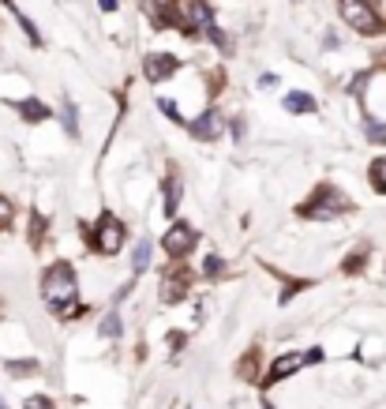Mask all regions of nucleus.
Masks as SVG:
<instances>
[{
	"mask_svg": "<svg viewBox=\"0 0 386 409\" xmlns=\"http://www.w3.org/2000/svg\"><path fill=\"white\" fill-rule=\"evenodd\" d=\"M41 300L53 308V316H60L68 304L79 300V274H75V267L68 260H57L46 267V274H41Z\"/></svg>",
	"mask_w": 386,
	"mask_h": 409,
	"instance_id": "1",
	"label": "nucleus"
},
{
	"mask_svg": "<svg viewBox=\"0 0 386 409\" xmlns=\"http://www.w3.org/2000/svg\"><path fill=\"white\" fill-rule=\"evenodd\" d=\"M83 236H86V248H91L94 255H105V260H113V255L124 252L128 244V222L117 218L113 210H102L94 222V229H86L83 225Z\"/></svg>",
	"mask_w": 386,
	"mask_h": 409,
	"instance_id": "2",
	"label": "nucleus"
},
{
	"mask_svg": "<svg viewBox=\"0 0 386 409\" xmlns=\"http://www.w3.org/2000/svg\"><path fill=\"white\" fill-rule=\"evenodd\" d=\"M352 210V199L345 196L341 188L334 185H319L307 199H300V207H296V214L307 222H334L341 218V214H349Z\"/></svg>",
	"mask_w": 386,
	"mask_h": 409,
	"instance_id": "3",
	"label": "nucleus"
},
{
	"mask_svg": "<svg viewBox=\"0 0 386 409\" xmlns=\"http://www.w3.org/2000/svg\"><path fill=\"white\" fill-rule=\"evenodd\" d=\"M192 282H195V271L187 267V260H169V267L161 271V304H180V300L192 293Z\"/></svg>",
	"mask_w": 386,
	"mask_h": 409,
	"instance_id": "4",
	"label": "nucleus"
},
{
	"mask_svg": "<svg viewBox=\"0 0 386 409\" xmlns=\"http://www.w3.org/2000/svg\"><path fill=\"white\" fill-rule=\"evenodd\" d=\"M341 19L357 30V34H382V19L371 8V0H338Z\"/></svg>",
	"mask_w": 386,
	"mask_h": 409,
	"instance_id": "5",
	"label": "nucleus"
},
{
	"mask_svg": "<svg viewBox=\"0 0 386 409\" xmlns=\"http://www.w3.org/2000/svg\"><path fill=\"white\" fill-rule=\"evenodd\" d=\"M195 244H199V229H195L192 222H173L169 233L161 236V252L169 255V260H187V255L195 252Z\"/></svg>",
	"mask_w": 386,
	"mask_h": 409,
	"instance_id": "6",
	"label": "nucleus"
},
{
	"mask_svg": "<svg viewBox=\"0 0 386 409\" xmlns=\"http://www.w3.org/2000/svg\"><path fill=\"white\" fill-rule=\"evenodd\" d=\"M214 27V12H211V4H206V0H184V19H180V34L184 38H195L203 30H211Z\"/></svg>",
	"mask_w": 386,
	"mask_h": 409,
	"instance_id": "7",
	"label": "nucleus"
},
{
	"mask_svg": "<svg viewBox=\"0 0 386 409\" xmlns=\"http://www.w3.org/2000/svg\"><path fill=\"white\" fill-rule=\"evenodd\" d=\"M176 72H180V57H173V53H147L142 57V79L154 83V87L169 83Z\"/></svg>",
	"mask_w": 386,
	"mask_h": 409,
	"instance_id": "8",
	"label": "nucleus"
},
{
	"mask_svg": "<svg viewBox=\"0 0 386 409\" xmlns=\"http://www.w3.org/2000/svg\"><path fill=\"white\" fill-rule=\"evenodd\" d=\"M142 8H147L154 30L180 27V19H184V4H180V0H142Z\"/></svg>",
	"mask_w": 386,
	"mask_h": 409,
	"instance_id": "9",
	"label": "nucleus"
},
{
	"mask_svg": "<svg viewBox=\"0 0 386 409\" xmlns=\"http://www.w3.org/2000/svg\"><path fill=\"white\" fill-rule=\"evenodd\" d=\"M225 132V116H222V109H206V113H199L195 121H187V135L192 139H199V143H214L218 135Z\"/></svg>",
	"mask_w": 386,
	"mask_h": 409,
	"instance_id": "10",
	"label": "nucleus"
},
{
	"mask_svg": "<svg viewBox=\"0 0 386 409\" xmlns=\"http://www.w3.org/2000/svg\"><path fill=\"white\" fill-rule=\"evenodd\" d=\"M304 353H281V357H274L270 361V368H267V375H262V387H274V383H281V380H289V375H296L304 368Z\"/></svg>",
	"mask_w": 386,
	"mask_h": 409,
	"instance_id": "11",
	"label": "nucleus"
},
{
	"mask_svg": "<svg viewBox=\"0 0 386 409\" xmlns=\"http://www.w3.org/2000/svg\"><path fill=\"white\" fill-rule=\"evenodd\" d=\"M180 199H184V177H180L176 166H169L165 177H161V210L173 218V214L180 210Z\"/></svg>",
	"mask_w": 386,
	"mask_h": 409,
	"instance_id": "12",
	"label": "nucleus"
},
{
	"mask_svg": "<svg viewBox=\"0 0 386 409\" xmlns=\"http://www.w3.org/2000/svg\"><path fill=\"white\" fill-rule=\"evenodd\" d=\"M12 109L23 116L27 124H46L49 116H53V109L46 102H38V98H23V102H12Z\"/></svg>",
	"mask_w": 386,
	"mask_h": 409,
	"instance_id": "13",
	"label": "nucleus"
},
{
	"mask_svg": "<svg viewBox=\"0 0 386 409\" xmlns=\"http://www.w3.org/2000/svg\"><path fill=\"white\" fill-rule=\"evenodd\" d=\"M285 109H289L293 116H312L319 109V102L307 90H293V94H285Z\"/></svg>",
	"mask_w": 386,
	"mask_h": 409,
	"instance_id": "14",
	"label": "nucleus"
},
{
	"mask_svg": "<svg viewBox=\"0 0 386 409\" xmlns=\"http://www.w3.org/2000/svg\"><path fill=\"white\" fill-rule=\"evenodd\" d=\"M150 255H154V241H147V236H142L135 248H131V271H135V278L150 271Z\"/></svg>",
	"mask_w": 386,
	"mask_h": 409,
	"instance_id": "15",
	"label": "nucleus"
},
{
	"mask_svg": "<svg viewBox=\"0 0 386 409\" xmlns=\"http://www.w3.org/2000/svg\"><path fill=\"white\" fill-rule=\"evenodd\" d=\"M60 124H64V132H68V139H79V135H83V128H79V109H75L72 98L60 102Z\"/></svg>",
	"mask_w": 386,
	"mask_h": 409,
	"instance_id": "16",
	"label": "nucleus"
},
{
	"mask_svg": "<svg viewBox=\"0 0 386 409\" xmlns=\"http://www.w3.org/2000/svg\"><path fill=\"white\" fill-rule=\"evenodd\" d=\"M46 229H49L46 214H38V210H34V214H30V229H27V233H30V248H34V252L41 248V244H46Z\"/></svg>",
	"mask_w": 386,
	"mask_h": 409,
	"instance_id": "17",
	"label": "nucleus"
},
{
	"mask_svg": "<svg viewBox=\"0 0 386 409\" xmlns=\"http://www.w3.org/2000/svg\"><path fill=\"white\" fill-rule=\"evenodd\" d=\"M98 335H102V338H120V335H124V319H120V311H117V308H113V311H109V316L102 319Z\"/></svg>",
	"mask_w": 386,
	"mask_h": 409,
	"instance_id": "18",
	"label": "nucleus"
},
{
	"mask_svg": "<svg viewBox=\"0 0 386 409\" xmlns=\"http://www.w3.org/2000/svg\"><path fill=\"white\" fill-rule=\"evenodd\" d=\"M368 180H371V188L379 192V196H386V158H375L368 166Z\"/></svg>",
	"mask_w": 386,
	"mask_h": 409,
	"instance_id": "19",
	"label": "nucleus"
},
{
	"mask_svg": "<svg viewBox=\"0 0 386 409\" xmlns=\"http://www.w3.org/2000/svg\"><path fill=\"white\" fill-rule=\"evenodd\" d=\"M4 372L8 375H38L41 364L34 357H27V361H4Z\"/></svg>",
	"mask_w": 386,
	"mask_h": 409,
	"instance_id": "20",
	"label": "nucleus"
},
{
	"mask_svg": "<svg viewBox=\"0 0 386 409\" xmlns=\"http://www.w3.org/2000/svg\"><path fill=\"white\" fill-rule=\"evenodd\" d=\"M225 260H222V255H206V260H203V278H211V282H214V278H225Z\"/></svg>",
	"mask_w": 386,
	"mask_h": 409,
	"instance_id": "21",
	"label": "nucleus"
},
{
	"mask_svg": "<svg viewBox=\"0 0 386 409\" xmlns=\"http://www.w3.org/2000/svg\"><path fill=\"white\" fill-rule=\"evenodd\" d=\"M364 135H368L371 143H386V124L379 116H364Z\"/></svg>",
	"mask_w": 386,
	"mask_h": 409,
	"instance_id": "22",
	"label": "nucleus"
},
{
	"mask_svg": "<svg viewBox=\"0 0 386 409\" xmlns=\"http://www.w3.org/2000/svg\"><path fill=\"white\" fill-rule=\"evenodd\" d=\"M364 263H368V248H357L352 255H345V263H341V271L345 274H360Z\"/></svg>",
	"mask_w": 386,
	"mask_h": 409,
	"instance_id": "23",
	"label": "nucleus"
},
{
	"mask_svg": "<svg viewBox=\"0 0 386 409\" xmlns=\"http://www.w3.org/2000/svg\"><path fill=\"white\" fill-rule=\"evenodd\" d=\"M158 109H161L165 116H169V121H173L176 128H187V121H184V116H180V105H176L173 98H158Z\"/></svg>",
	"mask_w": 386,
	"mask_h": 409,
	"instance_id": "24",
	"label": "nucleus"
},
{
	"mask_svg": "<svg viewBox=\"0 0 386 409\" xmlns=\"http://www.w3.org/2000/svg\"><path fill=\"white\" fill-rule=\"evenodd\" d=\"M255 364H259V349H248L244 353V361H240V375H244V380H255Z\"/></svg>",
	"mask_w": 386,
	"mask_h": 409,
	"instance_id": "25",
	"label": "nucleus"
},
{
	"mask_svg": "<svg viewBox=\"0 0 386 409\" xmlns=\"http://www.w3.org/2000/svg\"><path fill=\"white\" fill-rule=\"evenodd\" d=\"M15 19H19V27H23V34H27V41H34V46H41V30L30 23V19L23 15V12H15Z\"/></svg>",
	"mask_w": 386,
	"mask_h": 409,
	"instance_id": "26",
	"label": "nucleus"
},
{
	"mask_svg": "<svg viewBox=\"0 0 386 409\" xmlns=\"http://www.w3.org/2000/svg\"><path fill=\"white\" fill-rule=\"evenodd\" d=\"M12 199H8V196H0V229H8V222H12Z\"/></svg>",
	"mask_w": 386,
	"mask_h": 409,
	"instance_id": "27",
	"label": "nucleus"
},
{
	"mask_svg": "<svg viewBox=\"0 0 386 409\" xmlns=\"http://www.w3.org/2000/svg\"><path fill=\"white\" fill-rule=\"evenodd\" d=\"M23 409H53V402H49L46 394H30L27 402H23Z\"/></svg>",
	"mask_w": 386,
	"mask_h": 409,
	"instance_id": "28",
	"label": "nucleus"
},
{
	"mask_svg": "<svg viewBox=\"0 0 386 409\" xmlns=\"http://www.w3.org/2000/svg\"><path fill=\"white\" fill-rule=\"evenodd\" d=\"M244 135H248V121L244 116H233V143H244Z\"/></svg>",
	"mask_w": 386,
	"mask_h": 409,
	"instance_id": "29",
	"label": "nucleus"
},
{
	"mask_svg": "<svg viewBox=\"0 0 386 409\" xmlns=\"http://www.w3.org/2000/svg\"><path fill=\"white\" fill-rule=\"evenodd\" d=\"M304 361H307V364H323V349H319V346H312V349L304 353Z\"/></svg>",
	"mask_w": 386,
	"mask_h": 409,
	"instance_id": "30",
	"label": "nucleus"
},
{
	"mask_svg": "<svg viewBox=\"0 0 386 409\" xmlns=\"http://www.w3.org/2000/svg\"><path fill=\"white\" fill-rule=\"evenodd\" d=\"M259 87H278V75H270V72L259 75Z\"/></svg>",
	"mask_w": 386,
	"mask_h": 409,
	"instance_id": "31",
	"label": "nucleus"
},
{
	"mask_svg": "<svg viewBox=\"0 0 386 409\" xmlns=\"http://www.w3.org/2000/svg\"><path fill=\"white\" fill-rule=\"evenodd\" d=\"M98 8H102V12H117L120 0H98Z\"/></svg>",
	"mask_w": 386,
	"mask_h": 409,
	"instance_id": "32",
	"label": "nucleus"
},
{
	"mask_svg": "<svg viewBox=\"0 0 386 409\" xmlns=\"http://www.w3.org/2000/svg\"><path fill=\"white\" fill-rule=\"evenodd\" d=\"M4 4H8V8H15V0H4Z\"/></svg>",
	"mask_w": 386,
	"mask_h": 409,
	"instance_id": "33",
	"label": "nucleus"
},
{
	"mask_svg": "<svg viewBox=\"0 0 386 409\" xmlns=\"http://www.w3.org/2000/svg\"><path fill=\"white\" fill-rule=\"evenodd\" d=\"M0 409H8V402H4V398H0Z\"/></svg>",
	"mask_w": 386,
	"mask_h": 409,
	"instance_id": "34",
	"label": "nucleus"
},
{
	"mask_svg": "<svg viewBox=\"0 0 386 409\" xmlns=\"http://www.w3.org/2000/svg\"><path fill=\"white\" fill-rule=\"evenodd\" d=\"M262 409H274V405H270V402H262Z\"/></svg>",
	"mask_w": 386,
	"mask_h": 409,
	"instance_id": "35",
	"label": "nucleus"
}]
</instances>
